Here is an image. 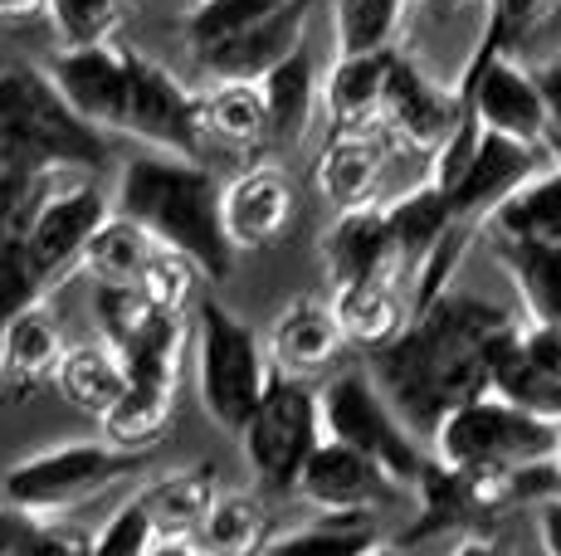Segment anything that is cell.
<instances>
[{
    "instance_id": "1",
    "label": "cell",
    "mask_w": 561,
    "mask_h": 556,
    "mask_svg": "<svg viewBox=\"0 0 561 556\" xmlns=\"http://www.w3.org/2000/svg\"><path fill=\"white\" fill-rule=\"evenodd\" d=\"M513 313L479 293L449 288L430 308H415L391 347L371 351V377L410 430L435 435L445 415L489 395L493 351L513 333Z\"/></svg>"
},
{
    "instance_id": "2",
    "label": "cell",
    "mask_w": 561,
    "mask_h": 556,
    "mask_svg": "<svg viewBox=\"0 0 561 556\" xmlns=\"http://www.w3.org/2000/svg\"><path fill=\"white\" fill-rule=\"evenodd\" d=\"M113 216L142 224L157 244L191 259L215 283L234 274L240 250L225 230V181L205 162L171 152H147L123 162L113 186Z\"/></svg>"
},
{
    "instance_id": "3",
    "label": "cell",
    "mask_w": 561,
    "mask_h": 556,
    "mask_svg": "<svg viewBox=\"0 0 561 556\" xmlns=\"http://www.w3.org/2000/svg\"><path fill=\"white\" fill-rule=\"evenodd\" d=\"M0 162L30 176H103L107 132L59 93L49 69L0 59Z\"/></svg>"
},
{
    "instance_id": "4",
    "label": "cell",
    "mask_w": 561,
    "mask_h": 556,
    "mask_svg": "<svg viewBox=\"0 0 561 556\" xmlns=\"http://www.w3.org/2000/svg\"><path fill=\"white\" fill-rule=\"evenodd\" d=\"M191 337H196V391L225 435H240L250 415L264 401L268 381H274V361L268 347L244 317H234L220 298H201L191 313Z\"/></svg>"
},
{
    "instance_id": "5",
    "label": "cell",
    "mask_w": 561,
    "mask_h": 556,
    "mask_svg": "<svg viewBox=\"0 0 561 556\" xmlns=\"http://www.w3.org/2000/svg\"><path fill=\"white\" fill-rule=\"evenodd\" d=\"M186 313H167L152 308L127 341H117V357L127 367V395L113 415H107V440L123 449H142L152 454L161 435L171 430V401H176L181 377V351H186Z\"/></svg>"
},
{
    "instance_id": "6",
    "label": "cell",
    "mask_w": 561,
    "mask_h": 556,
    "mask_svg": "<svg viewBox=\"0 0 561 556\" xmlns=\"http://www.w3.org/2000/svg\"><path fill=\"white\" fill-rule=\"evenodd\" d=\"M557 454V420L513 405L503 395H479L445 415L435 430V459L455 474H513L523 464Z\"/></svg>"
},
{
    "instance_id": "7",
    "label": "cell",
    "mask_w": 561,
    "mask_h": 556,
    "mask_svg": "<svg viewBox=\"0 0 561 556\" xmlns=\"http://www.w3.org/2000/svg\"><path fill=\"white\" fill-rule=\"evenodd\" d=\"M142 449H123L113 440H73V444H54L39 454L20 459L5 468L0 478V494L10 508L35 512V518H54V512L73 508V502H89L107 494L113 484H127L147 468Z\"/></svg>"
},
{
    "instance_id": "8",
    "label": "cell",
    "mask_w": 561,
    "mask_h": 556,
    "mask_svg": "<svg viewBox=\"0 0 561 556\" xmlns=\"http://www.w3.org/2000/svg\"><path fill=\"white\" fill-rule=\"evenodd\" d=\"M318 391H322V430H328V440L381 464L415 498L420 478L430 468V454L410 435L401 410L386 401V391L376 386L371 371H332Z\"/></svg>"
},
{
    "instance_id": "9",
    "label": "cell",
    "mask_w": 561,
    "mask_h": 556,
    "mask_svg": "<svg viewBox=\"0 0 561 556\" xmlns=\"http://www.w3.org/2000/svg\"><path fill=\"white\" fill-rule=\"evenodd\" d=\"M328 430H322V391L312 381L278 377L268 381L264 401L240 430L250 474L264 494H298L308 459L322 449Z\"/></svg>"
},
{
    "instance_id": "10",
    "label": "cell",
    "mask_w": 561,
    "mask_h": 556,
    "mask_svg": "<svg viewBox=\"0 0 561 556\" xmlns=\"http://www.w3.org/2000/svg\"><path fill=\"white\" fill-rule=\"evenodd\" d=\"M455 93L473 108L483 132L552 152V117H547L542 83H537L533 69H523L513 55H503L499 45H489V39L473 45V59L463 69V79L455 83Z\"/></svg>"
},
{
    "instance_id": "11",
    "label": "cell",
    "mask_w": 561,
    "mask_h": 556,
    "mask_svg": "<svg viewBox=\"0 0 561 556\" xmlns=\"http://www.w3.org/2000/svg\"><path fill=\"white\" fill-rule=\"evenodd\" d=\"M113 220V200L99 186V176H64L54 181V190L39 206L35 224H30V254L39 259V269L49 274V283H69L83 269L93 234Z\"/></svg>"
},
{
    "instance_id": "12",
    "label": "cell",
    "mask_w": 561,
    "mask_h": 556,
    "mask_svg": "<svg viewBox=\"0 0 561 556\" xmlns=\"http://www.w3.org/2000/svg\"><path fill=\"white\" fill-rule=\"evenodd\" d=\"M123 132L157 142L171 157L201 162L205 127H201V93H191L167 63L133 49V93H127V127Z\"/></svg>"
},
{
    "instance_id": "13",
    "label": "cell",
    "mask_w": 561,
    "mask_h": 556,
    "mask_svg": "<svg viewBox=\"0 0 561 556\" xmlns=\"http://www.w3.org/2000/svg\"><path fill=\"white\" fill-rule=\"evenodd\" d=\"M49 79L103 132H123L127 127V93H133V45L127 39H107V45L59 49L49 59Z\"/></svg>"
},
{
    "instance_id": "14",
    "label": "cell",
    "mask_w": 561,
    "mask_h": 556,
    "mask_svg": "<svg viewBox=\"0 0 561 556\" xmlns=\"http://www.w3.org/2000/svg\"><path fill=\"white\" fill-rule=\"evenodd\" d=\"M322 269H328L332 293H342V288H366V283H401L405 254H401V244H396L386 206L342 210V216L332 220V230L322 234Z\"/></svg>"
},
{
    "instance_id": "15",
    "label": "cell",
    "mask_w": 561,
    "mask_h": 556,
    "mask_svg": "<svg viewBox=\"0 0 561 556\" xmlns=\"http://www.w3.org/2000/svg\"><path fill=\"white\" fill-rule=\"evenodd\" d=\"M298 494L328 518H376V508L405 498V488L357 449L322 440V449L308 459L304 478H298Z\"/></svg>"
},
{
    "instance_id": "16",
    "label": "cell",
    "mask_w": 561,
    "mask_h": 556,
    "mask_svg": "<svg viewBox=\"0 0 561 556\" xmlns=\"http://www.w3.org/2000/svg\"><path fill=\"white\" fill-rule=\"evenodd\" d=\"M459 117H463V103L455 89L430 83L405 55H396L391 79H386V103H381V127L391 142L410 147V152H425L435 162L439 147L455 137Z\"/></svg>"
},
{
    "instance_id": "17",
    "label": "cell",
    "mask_w": 561,
    "mask_h": 556,
    "mask_svg": "<svg viewBox=\"0 0 561 556\" xmlns=\"http://www.w3.org/2000/svg\"><path fill=\"white\" fill-rule=\"evenodd\" d=\"M552 162H557V157L542 152V147H523V142H513V137L483 132L473 162L463 166V176L445 190L449 210H455L459 224H469V230H483V220H489L517 186H527L537 171H547Z\"/></svg>"
},
{
    "instance_id": "18",
    "label": "cell",
    "mask_w": 561,
    "mask_h": 556,
    "mask_svg": "<svg viewBox=\"0 0 561 556\" xmlns=\"http://www.w3.org/2000/svg\"><path fill=\"white\" fill-rule=\"evenodd\" d=\"M298 210V190L278 162H254L225 186V230L240 254L268 250L288 234Z\"/></svg>"
},
{
    "instance_id": "19",
    "label": "cell",
    "mask_w": 561,
    "mask_h": 556,
    "mask_svg": "<svg viewBox=\"0 0 561 556\" xmlns=\"http://www.w3.org/2000/svg\"><path fill=\"white\" fill-rule=\"evenodd\" d=\"M264 347H268V361H274L278 377L318 381V377H332V371H337V357H342V347H347V333H342L332 303L294 298V303L274 317Z\"/></svg>"
},
{
    "instance_id": "20",
    "label": "cell",
    "mask_w": 561,
    "mask_h": 556,
    "mask_svg": "<svg viewBox=\"0 0 561 556\" xmlns=\"http://www.w3.org/2000/svg\"><path fill=\"white\" fill-rule=\"evenodd\" d=\"M391 162V137L386 127L376 132H332L318 152V190L342 210L376 206V181Z\"/></svg>"
},
{
    "instance_id": "21",
    "label": "cell",
    "mask_w": 561,
    "mask_h": 556,
    "mask_svg": "<svg viewBox=\"0 0 561 556\" xmlns=\"http://www.w3.org/2000/svg\"><path fill=\"white\" fill-rule=\"evenodd\" d=\"M401 49L381 55H337L332 73L322 79V108H328L332 132H376L381 127L386 79Z\"/></svg>"
},
{
    "instance_id": "22",
    "label": "cell",
    "mask_w": 561,
    "mask_h": 556,
    "mask_svg": "<svg viewBox=\"0 0 561 556\" xmlns=\"http://www.w3.org/2000/svg\"><path fill=\"white\" fill-rule=\"evenodd\" d=\"M69 357L59 323L49 308H30L0 333V386L10 395H30L59 377V361Z\"/></svg>"
},
{
    "instance_id": "23",
    "label": "cell",
    "mask_w": 561,
    "mask_h": 556,
    "mask_svg": "<svg viewBox=\"0 0 561 556\" xmlns=\"http://www.w3.org/2000/svg\"><path fill=\"white\" fill-rule=\"evenodd\" d=\"M483 234L493 244H561V162L537 171L527 186H517L483 220Z\"/></svg>"
},
{
    "instance_id": "24",
    "label": "cell",
    "mask_w": 561,
    "mask_h": 556,
    "mask_svg": "<svg viewBox=\"0 0 561 556\" xmlns=\"http://www.w3.org/2000/svg\"><path fill=\"white\" fill-rule=\"evenodd\" d=\"M54 386H59V395L73 405V410L107 420L127 395V367H123V357H117V347H107L103 337L79 341V347H69V357L59 361Z\"/></svg>"
},
{
    "instance_id": "25",
    "label": "cell",
    "mask_w": 561,
    "mask_h": 556,
    "mask_svg": "<svg viewBox=\"0 0 561 556\" xmlns=\"http://www.w3.org/2000/svg\"><path fill=\"white\" fill-rule=\"evenodd\" d=\"M215 498H220V478H215L210 464L181 468V474H167L142 488V502H147V512H152L161 542H196V532H201V522L210 518Z\"/></svg>"
},
{
    "instance_id": "26",
    "label": "cell",
    "mask_w": 561,
    "mask_h": 556,
    "mask_svg": "<svg viewBox=\"0 0 561 556\" xmlns=\"http://www.w3.org/2000/svg\"><path fill=\"white\" fill-rule=\"evenodd\" d=\"M161 254H167V244H157L142 224L113 216L93 234L89 254H83V274L99 288H142Z\"/></svg>"
},
{
    "instance_id": "27",
    "label": "cell",
    "mask_w": 561,
    "mask_h": 556,
    "mask_svg": "<svg viewBox=\"0 0 561 556\" xmlns=\"http://www.w3.org/2000/svg\"><path fill=\"white\" fill-rule=\"evenodd\" d=\"M201 127L205 142H220L230 152L268 147V103L259 83H210L201 93Z\"/></svg>"
},
{
    "instance_id": "28",
    "label": "cell",
    "mask_w": 561,
    "mask_h": 556,
    "mask_svg": "<svg viewBox=\"0 0 561 556\" xmlns=\"http://www.w3.org/2000/svg\"><path fill=\"white\" fill-rule=\"evenodd\" d=\"M259 89H264V103H268V147L298 142L312 123V108L322 103V79H318V63H312L308 45L288 63H278Z\"/></svg>"
},
{
    "instance_id": "29",
    "label": "cell",
    "mask_w": 561,
    "mask_h": 556,
    "mask_svg": "<svg viewBox=\"0 0 561 556\" xmlns=\"http://www.w3.org/2000/svg\"><path fill=\"white\" fill-rule=\"evenodd\" d=\"M268 508L250 488H220L210 518L201 522L196 547L205 556H264L268 547Z\"/></svg>"
},
{
    "instance_id": "30",
    "label": "cell",
    "mask_w": 561,
    "mask_h": 556,
    "mask_svg": "<svg viewBox=\"0 0 561 556\" xmlns=\"http://www.w3.org/2000/svg\"><path fill=\"white\" fill-rule=\"evenodd\" d=\"M332 313H337V323H342V333H347L352 347H366V351L391 347L410 323V303L401 298L396 283L342 288V293H332Z\"/></svg>"
},
{
    "instance_id": "31",
    "label": "cell",
    "mask_w": 561,
    "mask_h": 556,
    "mask_svg": "<svg viewBox=\"0 0 561 556\" xmlns=\"http://www.w3.org/2000/svg\"><path fill=\"white\" fill-rule=\"evenodd\" d=\"M386 216H391L396 244H401L410 274L425 269V259L449 240V230L459 224L455 210H449V196L435 186V181H420L415 190H405L401 200H391V206H386Z\"/></svg>"
},
{
    "instance_id": "32",
    "label": "cell",
    "mask_w": 561,
    "mask_h": 556,
    "mask_svg": "<svg viewBox=\"0 0 561 556\" xmlns=\"http://www.w3.org/2000/svg\"><path fill=\"white\" fill-rule=\"evenodd\" d=\"M493 254L517 283L527 323L561 327V244H493Z\"/></svg>"
},
{
    "instance_id": "33",
    "label": "cell",
    "mask_w": 561,
    "mask_h": 556,
    "mask_svg": "<svg viewBox=\"0 0 561 556\" xmlns=\"http://www.w3.org/2000/svg\"><path fill=\"white\" fill-rule=\"evenodd\" d=\"M376 547H386L376 518H328L322 512L312 528L284 532L264 547V556H371Z\"/></svg>"
},
{
    "instance_id": "34",
    "label": "cell",
    "mask_w": 561,
    "mask_h": 556,
    "mask_svg": "<svg viewBox=\"0 0 561 556\" xmlns=\"http://www.w3.org/2000/svg\"><path fill=\"white\" fill-rule=\"evenodd\" d=\"M294 0H196L186 10V45L191 55H205V49L225 45V39L244 35V30L274 20L278 10H288Z\"/></svg>"
},
{
    "instance_id": "35",
    "label": "cell",
    "mask_w": 561,
    "mask_h": 556,
    "mask_svg": "<svg viewBox=\"0 0 561 556\" xmlns=\"http://www.w3.org/2000/svg\"><path fill=\"white\" fill-rule=\"evenodd\" d=\"M405 0H337V55H381L396 49Z\"/></svg>"
},
{
    "instance_id": "36",
    "label": "cell",
    "mask_w": 561,
    "mask_h": 556,
    "mask_svg": "<svg viewBox=\"0 0 561 556\" xmlns=\"http://www.w3.org/2000/svg\"><path fill=\"white\" fill-rule=\"evenodd\" d=\"M127 10L133 0H49L45 15L54 25V35L64 39V49H83V45H107V39H123Z\"/></svg>"
},
{
    "instance_id": "37",
    "label": "cell",
    "mask_w": 561,
    "mask_h": 556,
    "mask_svg": "<svg viewBox=\"0 0 561 556\" xmlns=\"http://www.w3.org/2000/svg\"><path fill=\"white\" fill-rule=\"evenodd\" d=\"M54 293L49 274L39 269V259L30 254V234L25 240H10L0 250V333L15 323L30 308H45V298Z\"/></svg>"
},
{
    "instance_id": "38",
    "label": "cell",
    "mask_w": 561,
    "mask_h": 556,
    "mask_svg": "<svg viewBox=\"0 0 561 556\" xmlns=\"http://www.w3.org/2000/svg\"><path fill=\"white\" fill-rule=\"evenodd\" d=\"M49 190H54L49 176H30V171H15L0 162V250H5L10 240H25Z\"/></svg>"
},
{
    "instance_id": "39",
    "label": "cell",
    "mask_w": 561,
    "mask_h": 556,
    "mask_svg": "<svg viewBox=\"0 0 561 556\" xmlns=\"http://www.w3.org/2000/svg\"><path fill=\"white\" fill-rule=\"evenodd\" d=\"M157 542L161 537H157L152 512H147L142 494H133L99 532H93V556H152Z\"/></svg>"
},
{
    "instance_id": "40",
    "label": "cell",
    "mask_w": 561,
    "mask_h": 556,
    "mask_svg": "<svg viewBox=\"0 0 561 556\" xmlns=\"http://www.w3.org/2000/svg\"><path fill=\"white\" fill-rule=\"evenodd\" d=\"M547 10H552V0H489V25H483L479 39H489L503 55H513L517 39H523Z\"/></svg>"
},
{
    "instance_id": "41",
    "label": "cell",
    "mask_w": 561,
    "mask_h": 556,
    "mask_svg": "<svg viewBox=\"0 0 561 556\" xmlns=\"http://www.w3.org/2000/svg\"><path fill=\"white\" fill-rule=\"evenodd\" d=\"M35 532H39L35 512H20L10 502H0V556H30L35 552Z\"/></svg>"
},
{
    "instance_id": "42",
    "label": "cell",
    "mask_w": 561,
    "mask_h": 556,
    "mask_svg": "<svg viewBox=\"0 0 561 556\" xmlns=\"http://www.w3.org/2000/svg\"><path fill=\"white\" fill-rule=\"evenodd\" d=\"M449 556H513V547L499 537V532H463Z\"/></svg>"
},
{
    "instance_id": "43",
    "label": "cell",
    "mask_w": 561,
    "mask_h": 556,
    "mask_svg": "<svg viewBox=\"0 0 561 556\" xmlns=\"http://www.w3.org/2000/svg\"><path fill=\"white\" fill-rule=\"evenodd\" d=\"M537 537H542V556H561V498L537 508Z\"/></svg>"
},
{
    "instance_id": "44",
    "label": "cell",
    "mask_w": 561,
    "mask_h": 556,
    "mask_svg": "<svg viewBox=\"0 0 561 556\" xmlns=\"http://www.w3.org/2000/svg\"><path fill=\"white\" fill-rule=\"evenodd\" d=\"M49 0H0V25H15V20H30L35 10H45Z\"/></svg>"
},
{
    "instance_id": "45",
    "label": "cell",
    "mask_w": 561,
    "mask_h": 556,
    "mask_svg": "<svg viewBox=\"0 0 561 556\" xmlns=\"http://www.w3.org/2000/svg\"><path fill=\"white\" fill-rule=\"evenodd\" d=\"M152 556H205L196 542H157Z\"/></svg>"
},
{
    "instance_id": "46",
    "label": "cell",
    "mask_w": 561,
    "mask_h": 556,
    "mask_svg": "<svg viewBox=\"0 0 561 556\" xmlns=\"http://www.w3.org/2000/svg\"><path fill=\"white\" fill-rule=\"evenodd\" d=\"M425 5H435V10H463V5H479V0H425Z\"/></svg>"
},
{
    "instance_id": "47",
    "label": "cell",
    "mask_w": 561,
    "mask_h": 556,
    "mask_svg": "<svg viewBox=\"0 0 561 556\" xmlns=\"http://www.w3.org/2000/svg\"><path fill=\"white\" fill-rule=\"evenodd\" d=\"M371 556H410V547H376Z\"/></svg>"
},
{
    "instance_id": "48",
    "label": "cell",
    "mask_w": 561,
    "mask_h": 556,
    "mask_svg": "<svg viewBox=\"0 0 561 556\" xmlns=\"http://www.w3.org/2000/svg\"><path fill=\"white\" fill-rule=\"evenodd\" d=\"M557 464H561V425H557Z\"/></svg>"
},
{
    "instance_id": "49",
    "label": "cell",
    "mask_w": 561,
    "mask_h": 556,
    "mask_svg": "<svg viewBox=\"0 0 561 556\" xmlns=\"http://www.w3.org/2000/svg\"><path fill=\"white\" fill-rule=\"evenodd\" d=\"M557 162H561V157H557Z\"/></svg>"
}]
</instances>
